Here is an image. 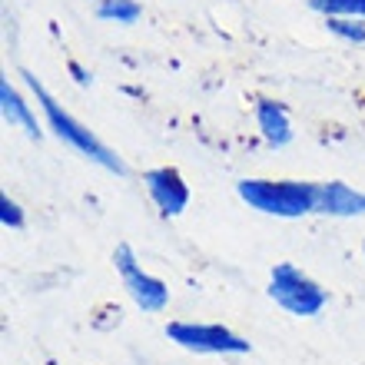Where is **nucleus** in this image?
Segmentation results:
<instances>
[{"label": "nucleus", "instance_id": "obj_5", "mask_svg": "<svg viewBox=\"0 0 365 365\" xmlns=\"http://www.w3.org/2000/svg\"><path fill=\"white\" fill-rule=\"evenodd\" d=\"M166 339L196 356H246L250 342L220 322H170Z\"/></svg>", "mask_w": 365, "mask_h": 365}, {"label": "nucleus", "instance_id": "obj_10", "mask_svg": "<svg viewBox=\"0 0 365 365\" xmlns=\"http://www.w3.org/2000/svg\"><path fill=\"white\" fill-rule=\"evenodd\" d=\"M96 17L106 20V24H120V27H130L143 17V7L136 0H96Z\"/></svg>", "mask_w": 365, "mask_h": 365}, {"label": "nucleus", "instance_id": "obj_6", "mask_svg": "<svg viewBox=\"0 0 365 365\" xmlns=\"http://www.w3.org/2000/svg\"><path fill=\"white\" fill-rule=\"evenodd\" d=\"M143 186L150 192V200L166 220L182 216L186 206H190V186L182 180V173L176 166H156V170H146L143 173Z\"/></svg>", "mask_w": 365, "mask_h": 365}, {"label": "nucleus", "instance_id": "obj_13", "mask_svg": "<svg viewBox=\"0 0 365 365\" xmlns=\"http://www.w3.org/2000/svg\"><path fill=\"white\" fill-rule=\"evenodd\" d=\"M0 226H4V230H24V226H27V216L20 210V202L10 200L7 192L0 196Z\"/></svg>", "mask_w": 365, "mask_h": 365}, {"label": "nucleus", "instance_id": "obj_1", "mask_svg": "<svg viewBox=\"0 0 365 365\" xmlns=\"http://www.w3.org/2000/svg\"><path fill=\"white\" fill-rule=\"evenodd\" d=\"M20 80H24V87L30 90V96L37 100V106L43 110V120H47V130H53V136H57L60 143L73 146L80 156H87L90 163H96L100 170H106V173L113 176H126V166L123 160L110 150V146L100 140V136L90 130V126H83L77 120V116L70 113V110H63V106L57 103V96H50V90L40 83L34 73H27V70H20Z\"/></svg>", "mask_w": 365, "mask_h": 365}, {"label": "nucleus", "instance_id": "obj_4", "mask_svg": "<svg viewBox=\"0 0 365 365\" xmlns=\"http://www.w3.org/2000/svg\"><path fill=\"white\" fill-rule=\"evenodd\" d=\"M113 266H116V272H120V279H123V289L130 292V299H133V306L140 309V312H150V316L166 312V306H170V286L140 266V259H136V252L130 242H116Z\"/></svg>", "mask_w": 365, "mask_h": 365}, {"label": "nucleus", "instance_id": "obj_3", "mask_svg": "<svg viewBox=\"0 0 365 365\" xmlns=\"http://www.w3.org/2000/svg\"><path fill=\"white\" fill-rule=\"evenodd\" d=\"M266 292L279 309H286L289 316L299 319H312L329 306V289H322L309 272H302L292 262H276L272 266Z\"/></svg>", "mask_w": 365, "mask_h": 365}, {"label": "nucleus", "instance_id": "obj_14", "mask_svg": "<svg viewBox=\"0 0 365 365\" xmlns=\"http://www.w3.org/2000/svg\"><path fill=\"white\" fill-rule=\"evenodd\" d=\"M67 70H70V77H73V83H80V87H90V83H93V77H90V70H87V67H80L77 60H70Z\"/></svg>", "mask_w": 365, "mask_h": 365}, {"label": "nucleus", "instance_id": "obj_2", "mask_svg": "<svg viewBox=\"0 0 365 365\" xmlns=\"http://www.w3.org/2000/svg\"><path fill=\"white\" fill-rule=\"evenodd\" d=\"M240 200L250 210L276 220H302L316 212V182L302 180H240Z\"/></svg>", "mask_w": 365, "mask_h": 365}, {"label": "nucleus", "instance_id": "obj_15", "mask_svg": "<svg viewBox=\"0 0 365 365\" xmlns=\"http://www.w3.org/2000/svg\"><path fill=\"white\" fill-rule=\"evenodd\" d=\"M362 256H365V242H362Z\"/></svg>", "mask_w": 365, "mask_h": 365}, {"label": "nucleus", "instance_id": "obj_11", "mask_svg": "<svg viewBox=\"0 0 365 365\" xmlns=\"http://www.w3.org/2000/svg\"><path fill=\"white\" fill-rule=\"evenodd\" d=\"M326 30L342 43H352V47L365 43V20L359 17H326Z\"/></svg>", "mask_w": 365, "mask_h": 365}, {"label": "nucleus", "instance_id": "obj_12", "mask_svg": "<svg viewBox=\"0 0 365 365\" xmlns=\"http://www.w3.org/2000/svg\"><path fill=\"white\" fill-rule=\"evenodd\" d=\"M309 7L322 17H359L365 20V0H309Z\"/></svg>", "mask_w": 365, "mask_h": 365}, {"label": "nucleus", "instance_id": "obj_9", "mask_svg": "<svg viewBox=\"0 0 365 365\" xmlns=\"http://www.w3.org/2000/svg\"><path fill=\"white\" fill-rule=\"evenodd\" d=\"M256 126H259L262 140L272 146V150H282V146L292 143V116H289L286 103H279V100H259L256 103Z\"/></svg>", "mask_w": 365, "mask_h": 365}, {"label": "nucleus", "instance_id": "obj_7", "mask_svg": "<svg viewBox=\"0 0 365 365\" xmlns=\"http://www.w3.org/2000/svg\"><path fill=\"white\" fill-rule=\"evenodd\" d=\"M316 212L332 220H359L365 216V190H356L342 180L316 182Z\"/></svg>", "mask_w": 365, "mask_h": 365}, {"label": "nucleus", "instance_id": "obj_8", "mask_svg": "<svg viewBox=\"0 0 365 365\" xmlns=\"http://www.w3.org/2000/svg\"><path fill=\"white\" fill-rule=\"evenodd\" d=\"M0 116H4V123H7L10 130H20V133L30 136V140H40V136H43V126H40V120H37L34 103L10 83V77H0Z\"/></svg>", "mask_w": 365, "mask_h": 365}]
</instances>
